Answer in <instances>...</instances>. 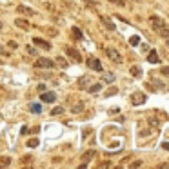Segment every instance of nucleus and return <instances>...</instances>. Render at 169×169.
I'll list each match as a JSON object with an SVG mask.
<instances>
[{
  "label": "nucleus",
  "instance_id": "cd10ccee",
  "mask_svg": "<svg viewBox=\"0 0 169 169\" xmlns=\"http://www.w3.org/2000/svg\"><path fill=\"white\" fill-rule=\"evenodd\" d=\"M93 155H95V151H87V153L84 155V158H86V160H89V158H91Z\"/></svg>",
  "mask_w": 169,
  "mask_h": 169
},
{
  "label": "nucleus",
  "instance_id": "1a4fd4ad",
  "mask_svg": "<svg viewBox=\"0 0 169 169\" xmlns=\"http://www.w3.org/2000/svg\"><path fill=\"white\" fill-rule=\"evenodd\" d=\"M15 26L20 28L22 31H28V29H29V22L24 20V18H16V20H15Z\"/></svg>",
  "mask_w": 169,
  "mask_h": 169
},
{
  "label": "nucleus",
  "instance_id": "6ab92c4d",
  "mask_svg": "<svg viewBox=\"0 0 169 169\" xmlns=\"http://www.w3.org/2000/svg\"><path fill=\"white\" fill-rule=\"evenodd\" d=\"M31 111H33L35 115H38V113L42 111V107H40V104H31Z\"/></svg>",
  "mask_w": 169,
  "mask_h": 169
},
{
  "label": "nucleus",
  "instance_id": "f257e3e1",
  "mask_svg": "<svg viewBox=\"0 0 169 169\" xmlns=\"http://www.w3.org/2000/svg\"><path fill=\"white\" fill-rule=\"evenodd\" d=\"M149 24H151V28H153L155 33H158V35L164 36V38H169V29L165 28L164 18H160V16H151V18H149Z\"/></svg>",
  "mask_w": 169,
  "mask_h": 169
},
{
  "label": "nucleus",
  "instance_id": "2eb2a0df",
  "mask_svg": "<svg viewBox=\"0 0 169 169\" xmlns=\"http://www.w3.org/2000/svg\"><path fill=\"white\" fill-rule=\"evenodd\" d=\"M129 44H131V45H135V47H136V45H138V44H140V36H138V35H133V36H131V38H129Z\"/></svg>",
  "mask_w": 169,
  "mask_h": 169
},
{
  "label": "nucleus",
  "instance_id": "9d476101",
  "mask_svg": "<svg viewBox=\"0 0 169 169\" xmlns=\"http://www.w3.org/2000/svg\"><path fill=\"white\" fill-rule=\"evenodd\" d=\"M147 62H149V64H158V62H160V58H158V55H156L155 49L149 51V55H147Z\"/></svg>",
  "mask_w": 169,
  "mask_h": 169
},
{
  "label": "nucleus",
  "instance_id": "dca6fc26",
  "mask_svg": "<svg viewBox=\"0 0 169 169\" xmlns=\"http://www.w3.org/2000/svg\"><path fill=\"white\" fill-rule=\"evenodd\" d=\"M38 142H40L38 138H29V140H28V147H36Z\"/></svg>",
  "mask_w": 169,
  "mask_h": 169
},
{
  "label": "nucleus",
  "instance_id": "aec40b11",
  "mask_svg": "<svg viewBox=\"0 0 169 169\" xmlns=\"http://www.w3.org/2000/svg\"><path fill=\"white\" fill-rule=\"evenodd\" d=\"M73 35H75L78 40H82V38H84V36H82V31H80L78 28H73Z\"/></svg>",
  "mask_w": 169,
  "mask_h": 169
},
{
  "label": "nucleus",
  "instance_id": "39448f33",
  "mask_svg": "<svg viewBox=\"0 0 169 169\" xmlns=\"http://www.w3.org/2000/svg\"><path fill=\"white\" fill-rule=\"evenodd\" d=\"M131 102H133L135 106H142L144 102H146V95H144V93H140V91L133 93V95H131Z\"/></svg>",
  "mask_w": 169,
  "mask_h": 169
},
{
  "label": "nucleus",
  "instance_id": "393cba45",
  "mask_svg": "<svg viewBox=\"0 0 169 169\" xmlns=\"http://www.w3.org/2000/svg\"><path fill=\"white\" fill-rule=\"evenodd\" d=\"M28 53H29V55H36V49H35L33 45H28Z\"/></svg>",
  "mask_w": 169,
  "mask_h": 169
},
{
  "label": "nucleus",
  "instance_id": "c85d7f7f",
  "mask_svg": "<svg viewBox=\"0 0 169 169\" xmlns=\"http://www.w3.org/2000/svg\"><path fill=\"white\" fill-rule=\"evenodd\" d=\"M0 55H4V57H9V53H7V51L4 49V47H2V45H0Z\"/></svg>",
  "mask_w": 169,
  "mask_h": 169
},
{
  "label": "nucleus",
  "instance_id": "412c9836",
  "mask_svg": "<svg viewBox=\"0 0 169 169\" xmlns=\"http://www.w3.org/2000/svg\"><path fill=\"white\" fill-rule=\"evenodd\" d=\"M57 64H58V66H62V67H67V60H66V58H62V57H58V58H57Z\"/></svg>",
  "mask_w": 169,
  "mask_h": 169
},
{
  "label": "nucleus",
  "instance_id": "c756f323",
  "mask_svg": "<svg viewBox=\"0 0 169 169\" xmlns=\"http://www.w3.org/2000/svg\"><path fill=\"white\" fill-rule=\"evenodd\" d=\"M162 75H167V77H169V67H164V69H162Z\"/></svg>",
  "mask_w": 169,
  "mask_h": 169
},
{
  "label": "nucleus",
  "instance_id": "f3484780",
  "mask_svg": "<svg viewBox=\"0 0 169 169\" xmlns=\"http://www.w3.org/2000/svg\"><path fill=\"white\" fill-rule=\"evenodd\" d=\"M9 164H11V158H9V156L0 158V167H6V165H9Z\"/></svg>",
  "mask_w": 169,
  "mask_h": 169
},
{
  "label": "nucleus",
  "instance_id": "ddd939ff",
  "mask_svg": "<svg viewBox=\"0 0 169 169\" xmlns=\"http://www.w3.org/2000/svg\"><path fill=\"white\" fill-rule=\"evenodd\" d=\"M16 11H18V13H24V15H33V13H35L33 9H29V7H26V6H18Z\"/></svg>",
  "mask_w": 169,
  "mask_h": 169
},
{
  "label": "nucleus",
  "instance_id": "4be33fe9",
  "mask_svg": "<svg viewBox=\"0 0 169 169\" xmlns=\"http://www.w3.org/2000/svg\"><path fill=\"white\" fill-rule=\"evenodd\" d=\"M104 80H106V82H109V84H111V82H113V80H115V75H113V73H106V75H104Z\"/></svg>",
  "mask_w": 169,
  "mask_h": 169
},
{
  "label": "nucleus",
  "instance_id": "7ed1b4c3",
  "mask_svg": "<svg viewBox=\"0 0 169 169\" xmlns=\"http://www.w3.org/2000/svg\"><path fill=\"white\" fill-rule=\"evenodd\" d=\"M106 55H107L109 60H113L115 64H120V62H122V57H120V53L115 49V47H106Z\"/></svg>",
  "mask_w": 169,
  "mask_h": 169
},
{
  "label": "nucleus",
  "instance_id": "72a5a7b5",
  "mask_svg": "<svg viewBox=\"0 0 169 169\" xmlns=\"http://www.w3.org/2000/svg\"><path fill=\"white\" fill-rule=\"evenodd\" d=\"M167 47H169V40H167Z\"/></svg>",
  "mask_w": 169,
  "mask_h": 169
},
{
  "label": "nucleus",
  "instance_id": "4468645a",
  "mask_svg": "<svg viewBox=\"0 0 169 169\" xmlns=\"http://www.w3.org/2000/svg\"><path fill=\"white\" fill-rule=\"evenodd\" d=\"M89 93H98L100 89H102V84H93V86H89V87H86Z\"/></svg>",
  "mask_w": 169,
  "mask_h": 169
},
{
  "label": "nucleus",
  "instance_id": "2f4dec72",
  "mask_svg": "<svg viewBox=\"0 0 169 169\" xmlns=\"http://www.w3.org/2000/svg\"><path fill=\"white\" fill-rule=\"evenodd\" d=\"M38 131H40V127H38V126H35V127L31 129V133H38Z\"/></svg>",
  "mask_w": 169,
  "mask_h": 169
},
{
  "label": "nucleus",
  "instance_id": "b1692460",
  "mask_svg": "<svg viewBox=\"0 0 169 169\" xmlns=\"http://www.w3.org/2000/svg\"><path fill=\"white\" fill-rule=\"evenodd\" d=\"M82 109H84V104H82V102H80V104H78V106H75V107H73V113H80V111H82Z\"/></svg>",
  "mask_w": 169,
  "mask_h": 169
},
{
  "label": "nucleus",
  "instance_id": "5701e85b",
  "mask_svg": "<svg viewBox=\"0 0 169 169\" xmlns=\"http://www.w3.org/2000/svg\"><path fill=\"white\" fill-rule=\"evenodd\" d=\"M62 113H64V107H55V109L51 111V115H55V116H57V115H62Z\"/></svg>",
  "mask_w": 169,
  "mask_h": 169
},
{
  "label": "nucleus",
  "instance_id": "bb28decb",
  "mask_svg": "<svg viewBox=\"0 0 169 169\" xmlns=\"http://www.w3.org/2000/svg\"><path fill=\"white\" fill-rule=\"evenodd\" d=\"M7 45L11 47V49H16V47H18V44H16V42H13V40H11V42H7Z\"/></svg>",
  "mask_w": 169,
  "mask_h": 169
},
{
  "label": "nucleus",
  "instance_id": "a878e982",
  "mask_svg": "<svg viewBox=\"0 0 169 169\" xmlns=\"http://www.w3.org/2000/svg\"><path fill=\"white\" fill-rule=\"evenodd\" d=\"M111 4H116V6H124V0H109Z\"/></svg>",
  "mask_w": 169,
  "mask_h": 169
},
{
  "label": "nucleus",
  "instance_id": "f8f14e48",
  "mask_svg": "<svg viewBox=\"0 0 169 169\" xmlns=\"http://www.w3.org/2000/svg\"><path fill=\"white\" fill-rule=\"evenodd\" d=\"M131 75H133L135 78H140V77H142V69H140L138 66H133V67H131Z\"/></svg>",
  "mask_w": 169,
  "mask_h": 169
},
{
  "label": "nucleus",
  "instance_id": "a211bd4d",
  "mask_svg": "<svg viewBox=\"0 0 169 169\" xmlns=\"http://www.w3.org/2000/svg\"><path fill=\"white\" fill-rule=\"evenodd\" d=\"M116 93H118V89H116L115 86H113V87H109V89L106 91V98H107V96H113V95H116Z\"/></svg>",
  "mask_w": 169,
  "mask_h": 169
},
{
  "label": "nucleus",
  "instance_id": "20e7f679",
  "mask_svg": "<svg viewBox=\"0 0 169 169\" xmlns=\"http://www.w3.org/2000/svg\"><path fill=\"white\" fill-rule=\"evenodd\" d=\"M40 100H42L44 104H53V102L57 100V93H53V91H47V93H44V91H42V95H40Z\"/></svg>",
  "mask_w": 169,
  "mask_h": 169
},
{
  "label": "nucleus",
  "instance_id": "f03ea898",
  "mask_svg": "<svg viewBox=\"0 0 169 169\" xmlns=\"http://www.w3.org/2000/svg\"><path fill=\"white\" fill-rule=\"evenodd\" d=\"M66 53L69 55V58L73 60V62H77V64H80L82 62V55L75 49V47H71V45H66Z\"/></svg>",
  "mask_w": 169,
  "mask_h": 169
},
{
  "label": "nucleus",
  "instance_id": "7c9ffc66",
  "mask_svg": "<svg viewBox=\"0 0 169 169\" xmlns=\"http://www.w3.org/2000/svg\"><path fill=\"white\" fill-rule=\"evenodd\" d=\"M162 147H164L165 151H169V142H164V144H162Z\"/></svg>",
  "mask_w": 169,
  "mask_h": 169
},
{
  "label": "nucleus",
  "instance_id": "0eeeda50",
  "mask_svg": "<svg viewBox=\"0 0 169 169\" xmlns=\"http://www.w3.org/2000/svg\"><path fill=\"white\" fill-rule=\"evenodd\" d=\"M33 44L40 45L42 49H45V51H49V49H51V44L47 42V40H44V38H40V36H35V38H33Z\"/></svg>",
  "mask_w": 169,
  "mask_h": 169
},
{
  "label": "nucleus",
  "instance_id": "473e14b6",
  "mask_svg": "<svg viewBox=\"0 0 169 169\" xmlns=\"http://www.w3.org/2000/svg\"><path fill=\"white\" fill-rule=\"evenodd\" d=\"M2 28H4V24H2V22H0V29H2Z\"/></svg>",
  "mask_w": 169,
  "mask_h": 169
},
{
  "label": "nucleus",
  "instance_id": "9b49d317",
  "mask_svg": "<svg viewBox=\"0 0 169 169\" xmlns=\"http://www.w3.org/2000/svg\"><path fill=\"white\" fill-rule=\"evenodd\" d=\"M100 20H102V24H104V26H106L109 31H115V29H116V28H115V24H113L111 20H107L106 16H100Z\"/></svg>",
  "mask_w": 169,
  "mask_h": 169
},
{
  "label": "nucleus",
  "instance_id": "6e6552de",
  "mask_svg": "<svg viewBox=\"0 0 169 169\" xmlns=\"http://www.w3.org/2000/svg\"><path fill=\"white\" fill-rule=\"evenodd\" d=\"M87 66H89V69H95V71H102V64H100V60L98 58H89L87 60Z\"/></svg>",
  "mask_w": 169,
  "mask_h": 169
},
{
  "label": "nucleus",
  "instance_id": "423d86ee",
  "mask_svg": "<svg viewBox=\"0 0 169 169\" xmlns=\"http://www.w3.org/2000/svg\"><path fill=\"white\" fill-rule=\"evenodd\" d=\"M53 66H55V62H53V60L44 58V57H42V58H38V60L35 62V67H45V69H51Z\"/></svg>",
  "mask_w": 169,
  "mask_h": 169
}]
</instances>
